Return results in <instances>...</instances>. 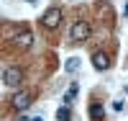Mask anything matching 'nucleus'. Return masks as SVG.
<instances>
[{"mask_svg": "<svg viewBox=\"0 0 128 121\" xmlns=\"http://www.w3.org/2000/svg\"><path fill=\"white\" fill-rule=\"evenodd\" d=\"M113 108H115V111H123V101H120V98H115V101H113Z\"/></svg>", "mask_w": 128, "mask_h": 121, "instance_id": "9b49d317", "label": "nucleus"}, {"mask_svg": "<svg viewBox=\"0 0 128 121\" xmlns=\"http://www.w3.org/2000/svg\"><path fill=\"white\" fill-rule=\"evenodd\" d=\"M31 121H44V118H41V116H36V118H31Z\"/></svg>", "mask_w": 128, "mask_h": 121, "instance_id": "f8f14e48", "label": "nucleus"}, {"mask_svg": "<svg viewBox=\"0 0 128 121\" xmlns=\"http://www.w3.org/2000/svg\"><path fill=\"white\" fill-rule=\"evenodd\" d=\"M41 23H44V28H56L62 23V8H49L41 16Z\"/></svg>", "mask_w": 128, "mask_h": 121, "instance_id": "f03ea898", "label": "nucleus"}, {"mask_svg": "<svg viewBox=\"0 0 128 121\" xmlns=\"http://www.w3.org/2000/svg\"><path fill=\"white\" fill-rule=\"evenodd\" d=\"M77 70H80V59H77V57L67 59V72H77Z\"/></svg>", "mask_w": 128, "mask_h": 121, "instance_id": "1a4fd4ad", "label": "nucleus"}, {"mask_svg": "<svg viewBox=\"0 0 128 121\" xmlns=\"http://www.w3.org/2000/svg\"><path fill=\"white\" fill-rule=\"evenodd\" d=\"M56 118H59V121H69V118H72V111H69V106H62L59 111H56Z\"/></svg>", "mask_w": 128, "mask_h": 121, "instance_id": "6e6552de", "label": "nucleus"}, {"mask_svg": "<svg viewBox=\"0 0 128 121\" xmlns=\"http://www.w3.org/2000/svg\"><path fill=\"white\" fill-rule=\"evenodd\" d=\"M90 116H92L95 121H100V118L105 116V108H102L100 103H92V106H90Z\"/></svg>", "mask_w": 128, "mask_h": 121, "instance_id": "0eeeda50", "label": "nucleus"}, {"mask_svg": "<svg viewBox=\"0 0 128 121\" xmlns=\"http://www.w3.org/2000/svg\"><path fill=\"white\" fill-rule=\"evenodd\" d=\"M69 39L77 41V44L87 41L90 39V23H87V21H74L72 28H69Z\"/></svg>", "mask_w": 128, "mask_h": 121, "instance_id": "f257e3e1", "label": "nucleus"}, {"mask_svg": "<svg viewBox=\"0 0 128 121\" xmlns=\"http://www.w3.org/2000/svg\"><path fill=\"white\" fill-rule=\"evenodd\" d=\"M123 13H126V16H128V3H126V10H123Z\"/></svg>", "mask_w": 128, "mask_h": 121, "instance_id": "ddd939ff", "label": "nucleus"}, {"mask_svg": "<svg viewBox=\"0 0 128 121\" xmlns=\"http://www.w3.org/2000/svg\"><path fill=\"white\" fill-rule=\"evenodd\" d=\"M92 67L98 70V72H105V70L110 67V57H108L105 52H95V54H92Z\"/></svg>", "mask_w": 128, "mask_h": 121, "instance_id": "39448f33", "label": "nucleus"}, {"mask_svg": "<svg viewBox=\"0 0 128 121\" xmlns=\"http://www.w3.org/2000/svg\"><path fill=\"white\" fill-rule=\"evenodd\" d=\"M77 95V85H72L69 90H67V95H64V103H72V98Z\"/></svg>", "mask_w": 128, "mask_h": 121, "instance_id": "9d476101", "label": "nucleus"}, {"mask_svg": "<svg viewBox=\"0 0 128 121\" xmlns=\"http://www.w3.org/2000/svg\"><path fill=\"white\" fill-rule=\"evenodd\" d=\"M10 106H13L16 111H26V108L31 106V93H26V90L16 93L13 98H10Z\"/></svg>", "mask_w": 128, "mask_h": 121, "instance_id": "7ed1b4c3", "label": "nucleus"}, {"mask_svg": "<svg viewBox=\"0 0 128 121\" xmlns=\"http://www.w3.org/2000/svg\"><path fill=\"white\" fill-rule=\"evenodd\" d=\"M31 41H34V34H31V31H20V34H16V44L20 49H28Z\"/></svg>", "mask_w": 128, "mask_h": 121, "instance_id": "423d86ee", "label": "nucleus"}, {"mask_svg": "<svg viewBox=\"0 0 128 121\" xmlns=\"http://www.w3.org/2000/svg\"><path fill=\"white\" fill-rule=\"evenodd\" d=\"M3 80H5V85L16 88V85H20V80H23V72H20L18 67H8L5 75H3Z\"/></svg>", "mask_w": 128, "mask_h": 121, "instance_id": "20e7f679", "label": "nucleus"}]
</instances>
